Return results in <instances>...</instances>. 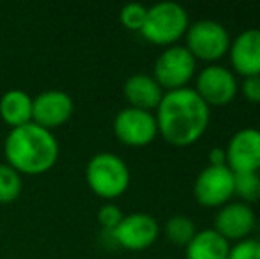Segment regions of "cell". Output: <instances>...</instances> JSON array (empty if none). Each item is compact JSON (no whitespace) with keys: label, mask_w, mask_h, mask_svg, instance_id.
<instances>
[{"label":"cell","mask_w":260,"mask_h":259,"mask_svg":"<svg viewBox=\"0 0 260 259\" xmlns=\"http://www.w3.org/2000/svg\"><path fill=\"white\" fill-rule=\"evenodd\" d=\"M156 121L167 140L184 146L197 140L207 128L209 107L197 89L177 87L163 94Z\"/></svg>","instance_id":"cell-1"},{"label":"cell","mask_w":260,"mask_h":259,"mask_svg":"<svg viewBox=\"0 0 260 259\" xmlns=\"http://www.w3.org/2000/svg\"><path fill=\"white\" fill-rule=\"evenodd\" d=\"M7 162L18 172L41 174L52 169L58 158V142L52 130L43 128L38 123L11 128L4 142Z\"/></svg>","instance_id":"cell-2"},{"label":"cell","mask_w":260,"mask_h":259,"mask_svg":"<svg viewBox=\"0 0 260 259\" xmlns=\"http://www.w3.org/2000/svg\"><path fill=\"white\" fill-rule=\"evenodd\" d=\"M89 187L101 197L120 195L129 185V169L126 162L115 153H98L85 167Z\"/></svg>","instance_id":"cell-3"},{"label":"cell","mask_w":260,"mask_h":259,"mask_svg":"<svg viewBox=\"0 0 260 259\" xmlns=\"http://www.w3.org/2000/svg\"><path fill=\"white\" fill-rule=\"evenodd\" d=\"M188 28V13L179 2L161 0L147 9L142 34L154 43H172Z\"/></svg>","instance_id":"cell-4"},{"label":"cell","mask_w":260,"mask_h":259,"mask_svg":"<svg viewBox=\"0 0 260 259\" xmlns=\"http://www.w3.org/2000/svg\"><path fill=\"white\" fill-rule=\"evenodd\" d=\"M195 71V55L189 52L188 46L172 45L157 57L154 64L156 80L159 85L177 89L191 78Z\"/></svg>","instance_id":"cell-5"},{"label":"cell","mask_w":260,"mask_h":259,"mask_svg":"<svg viewBox=\"0 0 260 259\" xmlns=\"http://www.w3.org/2000/svg\"><path fill=\"white\" fill-rule=\"evenodd\" d=\"M230 45L226 28L214 20H199L188 28V48L202 59H218Z\"/></svg>","instance_id":"cell-6"},{"label":"cell","mask_w":260,"mask_h":259,"mask_svg":"<svg viewBox=\"0 0 260 259\" xmlns=\"http://www.w3.org/2000/svg\"><path fill=\"white\" fill-rule=\"evenodd\" d=\"M115 135L129 146H144L154 138L157 121L149 110L126 107L115 116L113 121Z\"/></svg>","instance_id":"cell-7"},{"label":"cell","mask_w":260,"mask_h":259,"mask_svg":"<svg viewBox=\"0 0 260 259\" xmlns=\"http://www.w3.org/2000/svg\"><path fill=\"white\" fill-rule=\"evenodd\" d=\"M73 108V98L60 89H46L32 98V119L48 130L64 125L71 118Z\"/></svg>","instance_id":"cell-8"},{"label":"cell","mask_w":260,"mask_h":259,"mask_svg":"<svg viewBox=\"0 0 260 259\" xmlns=\"http://www.w3.org/2000/svg\"><path fill=\"white\" fill-rule=\"evenodd\" d=\"M226 160L234 172H250L260 167V130L246 126L232 135L225 149Z\"/></svg>","instance_id":"cell-9"},{"label":"cell","mask_w":260,"mask_h":259,"mask_svg":"<svg viewBox=\"0 0 260 259\" xmlns=\"http://www.w3.org/2000/svg\"><path fill=\"white\" fill-rule=\"evenodd\" d=\"M195 194L209 206L225 203L234 194V170L225 163L202 169L195 181Z\"/></svg>","instance_id":"cell-10"},{"label":"cell","mask_w":260,"mask_h":259,"mask_svg":"<svg viewBox=\"0 0 260 259\" xmlns=\"http://www.w3.org/2000/svg\"><path fill=\"white\" fill-rule=\"evenodd\" d=\"M157 222L154 217H151L149 213H129L126 217H122V220L119 222L113 235H115L117 245H122L126 249H145L149 247L157 236Z\"/></svg>","instance_id":"cell-11"},{"label":"cell","mask_w":260,"mask_h":259,"mask_svg":"<svg viewBox=\"0 0 260 259\" xmlns=\"http://www.w3.org/2000/svg\"><path fill=\"white\" fill-rule=\"evenodd\" d=\"M237 82L232 71L218 64L204 68L197 76V93L206 103H226L236 96Z\"/></svg>","instance_id":"cell-12"},{"label":"cell","mask_w":260,"mask_h":259,"mask_svg":"<svg viewBox=\"0 0 260 259\" xmlns=\"http://www.w3.org/2000/svg\"><path fill=\"white\" fill-rule=\"evenodd\" d=\"M216 231L225 238H241L255 225V213L246 203H229L216 213Z\"/></svg>","instance_id":"cell-13"},{"label":"cell","mask_w":260,"mask_h":259,"mask_svg":"<svg viewBox=\"0 0 260 259\" xmlns=\"http://www.w3.org/2000/svg\"><path fill=\"white\" fill-rule=\"evenodd\" d=\"M232 63L243 75H260V28H246L232 43Z\"/></svg>","instance_id":"cell-14"},{"label":"cell","mask_w":260,"mask_h":259,"mask_svg":"<svg viewBox=\"0 0 260 259\" xmlns=\"http://www.w3.org/2000/svg\"><path fill=\"white\" fill-rule=\"evenodd\" d=\"M124 94H126L131 107L144 108V110L157 107L161 98H163L161 85L157 83L154 76L147 75V73L131 75L124 83Z\"/></svg>","instance_id":"cell-15"},{"label":"cell","mask_w":260,"mask_h":259,"mask_svg":"<svg viewBox=\"0 0 260 259\" xmlns=\"http://www.w3.org/2000/svg\"><path fill=\"white\" fill-rule=\"evenodd\" d=\"M186 245L188 259H226L230 250L226 238L216 229H204L195 233V236Z\"/></svg>","instance_id":"cell-16"},{"label":"cell","mask_w":260,"mask_h":259,"mask_svg":"<svg viewBox=\"0 0 260 259\" xmlns=\"http://www.w3.org/2000/svg\"><path fill=\"white\" fill-rule=\"evenodd\" d=\"M0 116L13 128L32 121V98L23 89H9L0 98Z\"/></svg>","instance_id":"cell-17"},{"label":"cell","mask_w":260,"mask_h":259,"mask_svg":"<svg viewBox=\"0 0 260 259\" xmlns=\"http://www.w3.org/2000/svg\"><path fill=\"white\" fill-rule=\"evenodd\" d=\"M21 192V176L9 163H0V203H13Z\"/></svg>","instance_id":"cell-18"},{"label":"cell","mask_w":260,"mask_h":259,"mask_svg":"<svg viewBox=\"0 0 260 259\" xmlns=\"http://www.w3.org/2000/svg\"><path fill=\"white\" fill-rule=\"evenodd\" d=\"M195 222L188 215H174L167 222V235L174 243H188L195 236Z\"/></svg>","instance_id":"cell-19"},{"label":"cell","mask_w":260,"mask_h":259,"mask_svg":"<svg viewBox=\"0 0 260 259\" xmlns=\"http://www.w3.org/2000/svg\"><path fill=\"white\" fill-rule=\"evenodd\" d=\"M234 192L243 199L255 200L260 197V176L257 170L250 172H234Z\"/></svg>","instance_id":"cell-20"},{"label":"cell","mask_w":260,"mask_h":259,"mask_svg":"<svg viewBox=\"0 0 260 259\" xmlns=\"http://www.w3.org/2000/svg\"><path fill=\"white\" fill-rule=\"evenodd\" d=\"M147 16V7L140 2H127L120 9V20L129 28H142Z\"/></svg>","instance_id":"cell-21"},{"label":"cell","mask_w":260,"mask_h":259,"mask_svg":"<svg viewBox=\"0 0 260 259\" xmlns=\"http://www.w3.org/2000/svg\"><path fill=\"white\" fill-rule=\"evenodd\" d=\"M226 259H260V240L244 238L229 250Z\"/></svg>","instance_id":"cell-22"},{"label":"cell","mask_w":260,"mask_h":259,"mask_svg":"<svg viewBox=\"0 0 260 259\" xmlns=\"http://www.w3.org/2000/svg\"><path fill=\"white\" fill-rule=\"evenodd\" d=\"M122 211L117 204H112V203H106L103 206L100 208L98 211V220L101 222L105 229H115L119 225V222L122 220Z\"/></svg>","instance_id":"cell-23"},{"label":"cell","mask_w":260,"mask_h":259,"mask_svg":"<svg viewBox=\"0 0 260 259\" xmlns=\"http://www.w3.org/2000/svg\"><path fill=\"white\" fill-rule=\"evenodd\" d=\"M243 91L251 101H260V75L246 76L243 82Z\"/></svg>","instance_id":"cell-24"},{"label":"cell","mask_w":260,"mask_h":259,"mask_svg":"<svg viewBox=\"0 0 260 259\" xmlns=\"http://www.w3.org/2000/svg\"><path fill=\"white\" fill-rule=\"evenodd\" d=\"M209 158H211V165H223L226 160V155H225V149L223 148H212L211 153H209Z\"/></svg>","instance_id":"cell-25"}]
</instances>
